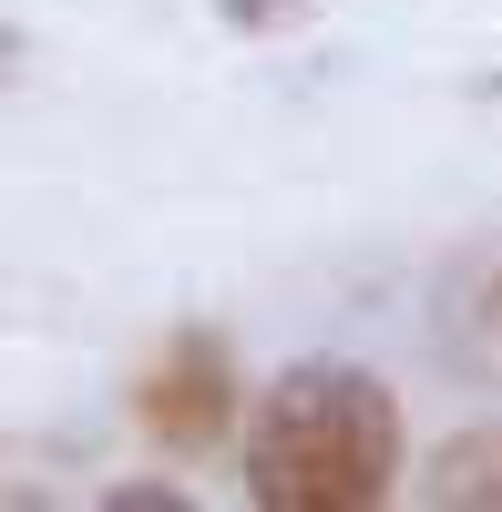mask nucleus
<instances>
[{
  "instance_id": "obj_1",
  "label": "nucleus",
  "mask_w": 502,
  "mask_h": 512,
  "mask_svg": "<svg viewBox=\"0 0 502 512\" xmlns=\"http://www.w3.org/2000/svg\"><path fill=\"white\" fill-rule=\"evenodd\" d=\"M246 492L267 512H369L400 492V400L359 359H298L246 410Z\"/></svg>"
},
{
  "instance_id": "obj_2",
  "label": "nucleus",
  "mask_w": 502,
  "mask_h": 512,
  "mask_svg": "<svg viewBox=\"0 0 502 512\" xmlns=\"http://www.w3.org/2000/svg\"><path fill=\"white\" fill-rule=\"evenodd\" d=\"M134 410H144V431L164 451H216L236 431V359H226V338L216 328H175V349L144 369Z\"/></svg>"
},
{
  "instance_id": "obj_3",
  "label": "nucleus",
  "mask_w": 502,
  "mask_h": 512,
  "mask_svg": "<svg viewBox=\"0 0 502 512\" xmlns=\"http://www.w3.org/2000/svg\"><path fill=\"white\" fill-rule=\"evenodd\" d=\"M421 502H502V431H472L441 451V472L421 482Z\"/></svg>"
},
{
  "instance_id": "obj_4",
  "label": "nucleus",
  "mask_w": 502,
  "mask_h": 512,
  "mask_svg": "<svg viewBox=\"0 0 502 512\" xmlns=\"http://www.w3.org/2000/svg\"><path fill=\"white\" fill-rule=\"evenodd\" d=\"M308 0H216V21L226 31H277V21H298Z\"/></svg>"
},
{
  "instance_id": "obj_5",
  "label": "nucleus",
  "mask_w": 502,
  "mask_h": 512,
  "mask_svg": "<svg viewBox=\"0 0 502 512\" xmlns=\"http://www.w3.org/2000/svg\"><path fill=\"white\" fill-rule=\"evenodd\" d=\"M113 512H185V492H175V482H123Z\"/></svg>"
},
{
  "instance_id": "obj_6",
  "label": "nucleus",
  "mask_w": 502,
  "mask_h": 512,
  "mask_svg": "<svg viewBox=\"0 0 502 512\" xmlns=\"http://www.w3.org/2000/svg\"><path fill=\"white\" fill-rule=\"evenodd\" d=\"M21 62H31V31H21V21H0V82H21Z\"/></svg>"
},
{
  "instance_id": "obj_7",
  "label": "nucleus",
  "mask_w": 502,
  "mask_h": 512,
  "mask_svg": "<svg viewBox=\"0 0 502 512\" xmlns=\"http://www.w3.org/2000/svg\"><path fill=\"white\" fill-rule=\"evenodd\" d=\"M482 318H492V328H502V277H492V287H482Z\"/></svg>"
},
{
  "instance_id": "obj_8",
  "label": "nucleus",
  "mask_w": 502,
  "mask_h": 512,
  "mask_svg": "<svg viewBox=\"0 0 502 512\" xmlns=\"http://www.w3.org/2000/svg\"><path fill=\"white\" fill-rule=\"evenodd\" d=\"M482 103H502V62H492V72H482Z\"/></svg>"
}]
</instances>
